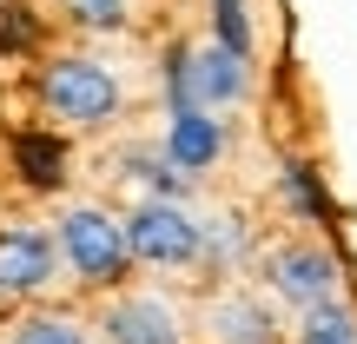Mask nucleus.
Returning a JSON list of instances; mask_svg holds the SVG:
<instances>
[{
	"instance_id": "1",
	"label": "nucleus",
	"mask_w": 357,
	"mask_h": 344,
	"mask_svg": "<svg viewBox=\"0 0 357 344\" xmlns=\"http://www.w3.org/2000/svg\"><path fill=\"white\" fill-rule=\"evenodd\" d=\"M33 106L60 133H100L126 113V80L100 53H47L33 73Z\"/></svg>"
},
{
	"instance_id": "2",
	"label": "nucleus",
	"mask_w": 357,
	"mask_h": 344,
	"mask_svg": "<svg viewBox=\"0 0 357 344\" xmlns=\"http://www.w3.org/2000/svg\"><path fill=\"white\" fill-rule=\"evenodd\" d=\"M53 245H60V271L66 285H79V292H126V278L139 265H132V245H126V218L113 212V205H93V199H73L60 218H53Z\"/></svg>"
},
{
	"instance_id": "3",
	"label": "nucleus",
	"mask_w": 357,
	"mask_h": 344,
	"mask_svg": "<svg viewBox=\"0 0 357 344\" xmlns=\"http://www.w3.org/2000/svg\"><path fill=\"white\" fill-rule=\"evenodd\" d=\"M159 80H166V113L172 106H205V113H225V106H245L258 87L252 60L231 47H218V40H199V47H172L166 66H159Z\"/></svg>"
},
{
	"instance_id": "4",
	"label": "nucleus",
	"mask_w": 357,
	"mask_h": 344,
	"mask_svg": "<svg viewBox=\"0 0 357 344\" xmlns=\"http://www.w3.org/2000/svg\"><path fill=\"white\" fill-rule=\"evenodd\" d=\"M258 278H265V298L291 318L318 305H337L344 298V258L324 239H278L265 258H258Z\"/></svg>"
},
{
	"instance_id": "5",
	"label": "nucleus",
	"mask_w": 357,
	"mask_h": 344,
	"mask_svg": "<svg viewBox=\"0 0 357 344\" xmlns=\"http://www.w3.org/2000/svg\"><path fill=\"white\" fill-rule=\"evenodd\" d=\"M119 218H126L132 265H146V271H199L205 265V218L185 199H132Z\"/></svg>"
},
{
	"instance_id": "6",
	"label": "nucleus",
	"mask_w": 357,
	"mask_h": 344,
	"mask_svg": "<svg viewBox=\"0 0 357 344\" xmlns=\"http://www.w3.org/2000/svg\"><path fill=\"white\" fill-rule=\"evenodd\" d=\"M60 245H53V225L40 218H7L0 225V298L7 305H33L60 285Z\"/></svg>"
},
{
	"instance_id": "7",
	"label": "nucleus",
	"mask_w": 357,
	"mask_h": 344,
	"mask_svg": "<svg viewBox=\"0 0 357 344\" xmlns=\"http://www.w3.org/2000/svg\"><path fill=\"white\" fill-rule=\"evenodd\" d=\"M100 344H192L185 331V311L159 292H113L93 318Z\"/></svg>"
},
{
	"instance_id": "8",
	"label": "nucleus",
	"mask_w": 357,
	"mask_h": 344,
	"mask_svg": "<svg viewBox=\"0 0 357 344\" xmlns=\"http://www.w3.org/2000/svg\"><path fill=\"white\" fill-rule=\"evenodd\" d=\"M7 172H13V186L33 192V199L66 192V179H73L66 133H60V126H13V133H7Z\"/></svg>"
},
{
	"instance_id": "9",
	"label": "nucleus",
	"mask_w": 357,
	"mask_h": 344,
	"mask_svg": "<svg viewBox=\"0 0 357 344\" xmlns=\"http://www.w3.org/2000/svg\"><path fill=\"white\" fill-rule=\"evenodd\" d=\"M205 344H284L271 298L245 292V285L212 292V305H205Z\"/></svg>"
},
{
	"instance_id": "10",
	"label": "nucleus",
	"mask_w": 357,
	"mask_h": 344,
	"mask_svg": "<svg viewBox=\"0 0 357 344\" xmlns=\"http://www.w3.org/2000/svg\"><path fill=\"white\" fill-rule=\"evenodd\" d=\"M159 153H166L185 179H205L218 159H225V119L205 113V106H172L166 133H159Z\"/></svg>"
},
{
	"instance_id": "11",
	"label": "nucleus",
	"mask_w": 357,
	"mask_h": 344,
	"mask_svg": "<svg viewBox=\"0 0 357 344\" xmlns=\"http://www.w3.org/2000/svg\"><path fill=\"white\" fill-rule=\"evenodd\" d=\"M278 205H284V218H298V225H311V232H331L337 225V199H331V186H324V172L311 166V159H278Z\"/></svg>"
},
{
	"instance_id": "12",
	"label": "nucleus",
	"mask_w": 357,
	"mask_h": 344,
	"mask_svg": "<svg viewBox=\"0 0 357 344\" xmlns=\"http://www.w3.org/2000/svg\"><path fill=\"white\" fill-rule=\"evenodd\" d=\"M119 179L146 186V199H192V179L178 172L159 146H126V153H119Z\"/></svg>"
},
{
	"instance_id": "13",
	"label": "nucleus",
	"mask_w": 357,
	"mask_h": 344,
	"mask_svg": "<svg viewBox=\"0 0 357 344\" xmlns=\"http://www.w3.org/2000/svg\"><path fill=\"white\" fill-rule=\"evenodd\" d=\"M0 344H100V331L73 311H26V318H13V331Z\"/></svg>"
},
{
	"instance_id": "14",
	"label": "nucleus",
	"mask_w": 357,
	"mask_h": 344,
	"mask_svg": "<svg viewBox=\"0 0 357 344\" xmlns=\"http://www.w3.org/2000/svg\"><path fill=\"white\" fill-rule=\"evenodd\" d=\"M245 258H252V225H245V218H205V271H218V278H225V271H238Z\"/></svg>"
},
{
	"instance_id": "15",
	"label": "nucleus",
	"mask_w": 357,
	"mask_h": 344,
	"mask_svg": "<svg viewBox=\"0 0 357 344\" xmlns=\"http://www.w3.org/2000/svg\"><path fill=\"white\" fill-rule=\"evenodd\" d=\"M284 344H357V305L351 298H337V305H318L298 318V331Z\"/></svg>"
},
{
	"instance_id": "16",
	"label": "nucleus",
	"mask_w": 357,
	"mask_h": 344,
	"mask_svg": "<svg viewBox=\"0 0 357 344\" xmlns=\"http://www.w3.org/2000/svg\"><path fill=\"white\" fill-rule=\"evenodd\" d=\"M53 13L79 33H126L132 27V0H53Z\"/></svg>"
},
{
	"instance_id": "17",
	"label": "nucleus",
	"mask_w": 357,
	"mask_h": 344,
	"mask_svg": "<svg viewBox=\"0 0 357 344\" xmlns=\"http://www.w3.org/2000/svg\"><path fill=\"white\" fill-rule=\"evenodd\" d=\"M205 7H212V40L252 60V53H258V20H252V0H205Z\"/></svg>"
},
{
	"instance_id": "18",
	"label": "nucleus",
	"mask_w": 357,
	"mask_h": 344,
	"mask_svg": "<svg viewBox=\"0 0 357 344\" xmlns=\"http://www.w3.org/2000/svg\"><path fill=\"white\" fill-rule=\"evenodd\" d=\"M40 47V20L26 0H7L0 7V53H13V60H26V53Z\"/></svg>"
}]
</instances>
